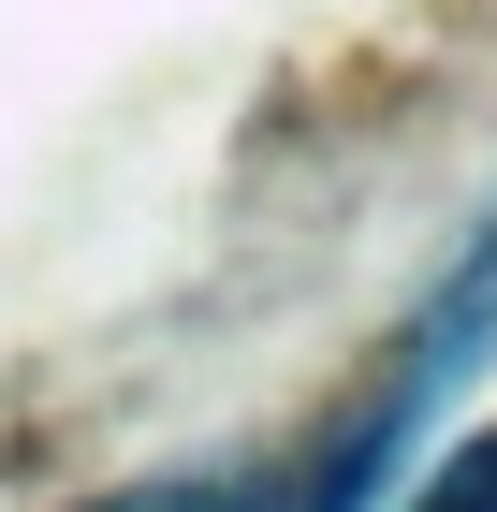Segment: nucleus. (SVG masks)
Wrapping results in <instances>:
<instances>
[{
    "instance_id": "2",
    "label": "nucleus",
    "mask_w": 497,
    "mask_h": 512,
    "mask_svg": "<svg viewBox=\"0 0 497 512\" xmlns=\"http://www.w3.org/2000/svg\"><path fill=\"white\" fill-rule=\"evenodd\" d=\"M410 512H497V439H468V454H439Z\"/></svg>"
},
{
    "instance_id": "3",
    "label": "nucleus",
    "mask_w": 497,
    "mask_h": 512,
    "mask_svg": "<svg viewBox=\"0 0 497 512\" xmlns=\"http://www.w3.org/2000/svg\"><path fill=\"white\" fill-rule=\"evenodd\" d=\"M103 512H278V498H103Z\"/></svg>"
},
{
    "instance_id": "1",
    "label": "nucleus",
    "mask_w": 497,
    "mask_h": 512,
    "mask_svg": "<svg viewBox=\"0 0 497 512\" xmlns=\"http://www.w3.org/2000/svg\"><path fill=\"white\" fill-rule=\"evenodd\" d=\"M483 322H497V220H483V249H468V278H454V293H439V322H424V337H410V366H395V395H424V381H454Z\"/></svg>"
}]
</instances>
